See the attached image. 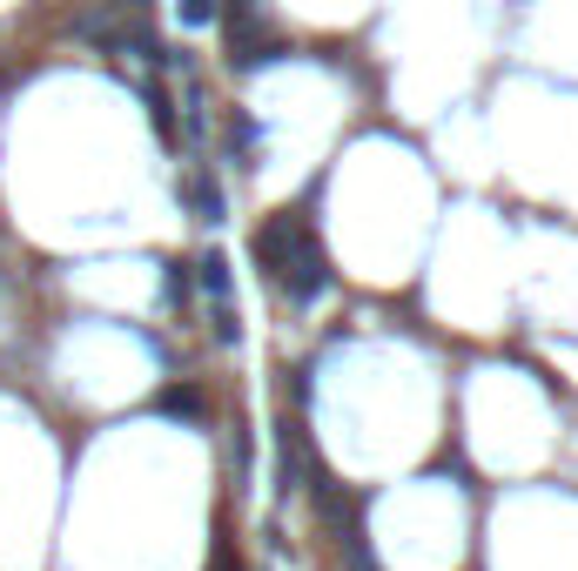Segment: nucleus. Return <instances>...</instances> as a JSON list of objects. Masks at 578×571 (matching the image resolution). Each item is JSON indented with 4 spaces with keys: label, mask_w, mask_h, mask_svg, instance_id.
<instances>
[{
    "label": "nucleus",
    "mask_w": 578,
    "mask_h": 571,
    "mask_svg": "<svg viewBox=\"0 0 578 571\" xmlns=\"http://www.w3.org/2000/svg\"><path fill=\"white\" fill-rule=\"evenodd\" d=\"M128 8H141V0H128Z\"/></svg>",
    "instance_id": "4"
},
{
    "label": "nucleus",
    "mask_w": 578,
    "mask_h": 571,
    "mask_svg": "<svg viewBox=\"0 0 578 571\" xmlns=\"http://www.w3.org/2000/svg\"><path fill=\"white\" fill-rule=\"evenodd\" d=\"M202 289H209L216 303H229V263H222V256H202Z\"/></svg>",
    "instance_id": "3"
},
{
    "label": "nucleus",
    "mask_w": 578,
    "mask_h": 571,
    "mask_svg": "<svg viewBox=\"0 0 578 571\" xmlns=\"http://www.w3.org/2000/svg\"><path fill=\"white\" fill-rule=\"evenodd\" d=\"M189 195H196V209H202L209 222H222V189H216L209 176H196V182H189Z\"/></svg>",
    "instance_id": "2"
},
{
    "label": "nucleus",
    "mask_w": 578,
    "mask_h": 571,
    "mask_svg": "<svg viewBox=\"0 0 578 571\" xmlns=\"http://www.w3.org/2000/svg\"><path fill=\"white\" fill-rule=\"evenodd\" d=\"M256 250H263V263H276V276H283V289H290V303H316L323 289H329V269H323V250H316V235H309V222H270L263 235H256Z\"/></svg>",
    "instance_id": "1"
}]
</instances>
